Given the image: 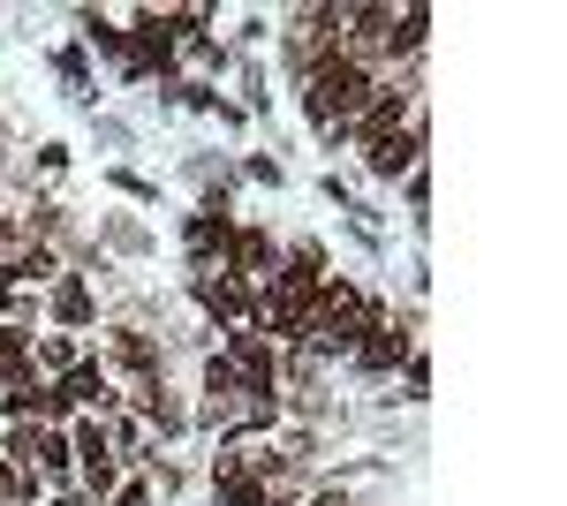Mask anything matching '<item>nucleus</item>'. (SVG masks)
Listing matches in <instances>:
<instances>
[{
  "label": "nucleus",
  "mask_w": 567,
  "mask_h": 506,
  "mask_svg": "<svg viewBox=\"0 0 567 506\" xmlns=\"http://www.w3.org/2000/svg\"><path fill=\"white\" fill-rule=\"evenodd\" d=\"M227 363H235V379H243V401H272V340L258 326H235L227 333Z\"/></svg>",
  "instance_id": "f257e3e1"
},
{
  "label": "nucleus",
  "mask_w": 567,
  "mask_h": 506,
  "mask_svg": "<svg viewBox=\"0 0 567 506\" xmlns=\"http://www.w3.org/2000/svg\"><path fill=\"white\" fill-rule=\"evenodd\" d=\"M401 114H409V91H401V84H379L371 99H363V114L349 122V144H363V152H371V144H386L393 128H401Z\"/></svg>",
  "instance_id": "f03ea898"
},
{
  "label": "nucleus",
  "mask_w": 567,
  "mask_h": 506,
  "mask_svg": "<svg viewBox=\"0 0 567 506\" xmlns=\"http://www.w3.org/2000/svg\"><path fill=\"white\" fill-rule=\"evenodd\" d=\"M69 393V409H99V416H114L122 409V385H114V371L106 363H76V371H61V379H45Z\"/></svg>",
  "instance_id": "7ed1b4c3"
},
{
  "label": "nucleus",
  "mask_w": 567,
  "mask_h": 506,
  "mask_svg": "<svg viewBox=\"0 0 567 506\" xmlns=\"http://www.w3.org/2000/svg\"><path fill=\"white\" fill-rule=\"evenodd\" d=\"M197 302H205L213 318H227V326H250V318H258V288H250V280H235V272L197 280Z\"/></svg>",
  "instance_id": "20e7f679"
},
{
  "label": "nucleus",
  "mask_w": 567,
  "mask_h": 506,
  "mask_svg": "<svg viewBox=\"0 0 567 506\" xmlns=\"http://www.w3.org/2000/svg\"><path fill=\"white\" fill-rule=\"evenodd\" d=\"M363 159H371V174H401V167H416V159H424V122L393 128L386 144H371V152H363Z\"/></svg>",
  "instance_id": "39448f33"
},
{
  "label": "nucleus",
  "mask_w": 567,
  "mask_h": 506,
  "mask_svg": "<svg viewBox=\"0 0 567 506\" xmlns=\"http://www.w3.org/2000/svg\"><path fill=\"white\" fill-rule=\"evenodd\" d=\"M0 272H8V288H39V280H61V257L45 242H23V250L0 257Z\"/></svg>",
  "instance_id": "423d86ee"
},
{
  "label": "nucleus",
  "mask_w": 567,
  "mask_h": 506,
  "mask_svg": "<svg viewBox=\"0 0 567 506\" xmlns=\"http://www.w3.org/2000/svg\"><path fill=\"white\" fill-rule=\"evenodd\" d=\"M401 348H409V340L386 326V310H371V326H363V340H355V363H363V371H393Z\"/></svg>",
  "instance_id": "0eeeda50"
},
{
  "label": "nucleus",
  "mask_w": 567,
  "mask_h": 506,
  "mask_svg": "<svg viewBox=\"0 0 567 506\" xmlns=\"http://www.w3.org/2000/svg\"><path fill=\"white\" fill-rule=\"evenodd\" d=\"M31 468H39L45 484H69V476H76V454H69V431H53V423H39V454H31Z\"/></svg>",
  "instance_id": "6e6552de"
},
{
  "label": "nucleus",
  "mask_w": 567,
  "mask_h": 506,
  "mask_svg": "<svg viewBox=\"0 0 567 506\" xmlns=\"http://www.w3.org/2000/svg\"><path fill=\"white\" fill-rule=\"evenodd\" d=\"M53 318H61V326H91V318H99V296H91L76 272L53 280Z\"/></svg>",
  "instance_id": "1a4fd4ad"
},
{
  "label": "nucleus",
  "mask_w": 567,
  "mask_h": 506,
  "mask_svg": "<svg viewBox=\"0 0 567 506\" xmlns=\"http://www.w3.org/2000/svg\"><path fill=\"white\" fill-rule=\"evenodd\" d=\"M424 31H432V8H393L386 45H393V53H424Z\"/></svg>",
  "instance_id": "9d476101"
},
{
  "label": "nucleus",
  "mask_w": 567,
  "mask_h": 506,
  "mask_svg": "<svg viewBox=\"0 0 567 506\" xmlns=\"http://www.w3.org/2000/svg\"><path fill=\"white\" fill-rule=\"evenodd\" d=\"M76 363H84V355H76V348H69L61 333L31 340V371H45V379H61V371H76Z\"/></svg>",
  "instance_id": "9b49d317"
},
{
  "label": "nucleus",
  "mask_w": 567,
  "mask_h": 506,
  "mask_svg": "<svg viewBox=\"0 0 567 506\" xmlns=\"http://www.w3.org/2000/svg\"><path fill=\"white\" fill-rule=\"evenodd\" d=\"M114 363H122V371H144V379H159V355H152V340H144V333H114Z\"/></svg>",
  "instance_id": "f8f14e48"
},
{
  "label": "nucleus",
  "mask_w": 567,
  "mask_h": 506,
  "mask_svg": "<svg viewBox=\"0 0 567 506\" xmlns=\"http://www.w3.org/2000/svg\"><path fill=\"white\" fill-rule=\"evenodd\" d=\"M205 393H213V409H227V401L243 393V379H235V363H227V355H213V363H205Z\"/></svg>",
  "instance_id": "ddd939ff"
},
{
  "label": "nucleus",
  "mask_w": 567,
  "mask_h": 506,
  "mask_svg": "<svg viewBox=\"0 0 567 506\" xmlns=\"http://www.w3.org/2000/svg\"><path fill=\"white\" fill-rule=\"evenodd\" d=\"M106 446H114V462H122V454H136V446H144V423H136V416H114Z\"/></svg>",
  "instance_id": "4468645a"
},
{
  "label": "nucleus",
  "mask_w": 567,
  "mask_h": 506,
  "mask_svg": "<svg viewBox=\"0 0 567 506\" xmlns=\"http://www.w3.org/2000/svg\"><path fill=\"white\" fill-rule=\"evenodd\" d=\"M23 476H31V468H8V462H0V506H23Z\"/></svg>",
  "instance_id": "2eb2a0df"
},
{
  "label": "nucleus",
  "mask_w": 567,
  "mask_h": 506,
  "mask_svg": "<svg viewBox=\"0 0 567 506\" xmlns=\"http://www.w3.org/2000/svg\"><path fill=\"white\" fill-rule=\"evenodd\" d=\"M114 506H152V492H144V484H130V492H114Z\"/></svg>",
  "instance_id": "dca6fc26"
}]
</instances>
